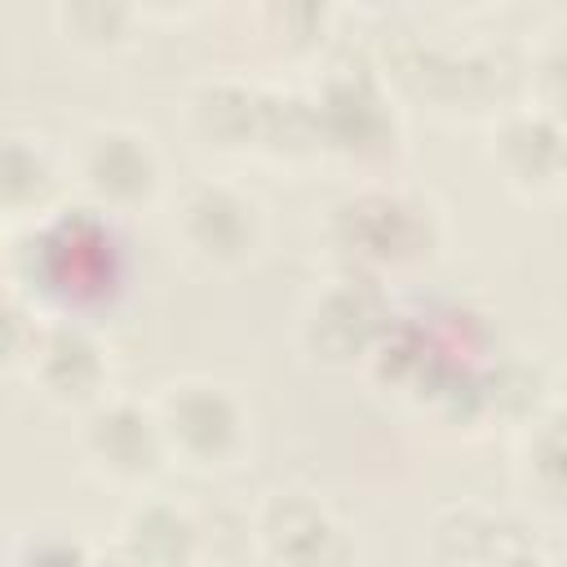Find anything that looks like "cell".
I'll list each match as a JSON object with an SVG mask.
<instances>
[{
    "instance_id": "22",
    "label": "cell",
    "mask_w": 567,
    "mask_h": 567,
    "mask_svg": "<svg viewBox=\"0 0 567 567\" xmlns=\"http://www.w3.org/2000/svg\"><path fill=\"white\" fill-rule=\"evenodd\" d=\"M89 567H146V563H137V558H133L128 549H120V545H115L111 554H102V558H93Z\"/></svg>"
},
{
    "instance_id": "2",
    "label": "cell",
    "mask_w": 567,
    "mask_h": 567,
    "mask_svg": "<svg viewBox=\"0 0 567 567\" xmlns=\"http://www.w3.org/2000/svg\"><path fill=\"white\" fill-rule=\"evenodd\" d=\"M13 261L27 279V288L89 297L111 284L115 244H111L106 221L93 217V208H71L66 217H58L49 226L27 230L13 248Z\"/></svg>"
},
{
    "instance_id": "18",
    "label": "cell",
    "mask_w": 567,
    "mask_h": 567,
    "mask_svg": "<svg viewBox=\"0 0 567 567\" xmlns=\"http://www.w3.org/2000/svg\"><path fill=\"white\" fill-rule=\"evenodd\" d=\"M527 470H532V483L554 501L558 496V483H563V434H558V416L554 412L545 421L536 416V425H532Z\"/></svg>"
},
{
    "instance_id": "17",
    "label": "cell",
    "mask_w": 567,
    "mask_h": 567,
    "mask_svg": "<svg viewBox=\"0 0 567 567\" xmlns=\"http://www.w3.org/2000/svg\"><path fill=\"white\" fill-rule=\"evenodd\" d=\"M62 22L84 44H115L133 22V9L111 0H80V4H62Z\"/></svg>"
},
{
    "instance_id": "11",
    "label": "cell",
    "mask_w": 567,
    "mask_h": 567,
    "mask_svg": "<svg viewBox=\"0 0 567 567\" xmlns=\"http://www.w3.org/2000/svg\"><path fill=\"white\" fill-rule=\"evenodd\" d=\"M394 75L408 89L430 93L434 102H483L501 89L505 66L492 53H443L421 40H408L394 53Z\"/></svg>"
},
{
    "instance_id": "14",
    "label": "cell",
    "mask_w": 567,
    "mask_h": 567,
    "mask_svg": "<svg viewBox=\"0 0 567 567\" xmlns=\"http://www.w3.org/2000/svg\"><path fill=\"white\" fill-rule=\"evenodd\" d=\"M120 532V549L146 567H190L199 558V523L173 501H137Z\"/></svg>"
},
{
    "instance_id": "6",
    "label": "cell",
    "mask_w": 567,
    "mask_h": 567,
    "mask_svg": "<svg viewBox=\"0 0 567 567\" xmlns=\"http://www.w3.org/2000/svg\"><path fill=\"white\" fill-rule=\"evenodd\" d=\"M257 545L275 567H346L350 540L310 492H275L257 514Z\"/></svg>"
},
{
    "instance_id": "9",
    "label": "cell",
    "mask_w": 567,
    "mask_h": 567,
    "mask_svg": "<svg viewBox=\"0 0 567 567\" xmlns=\"http://www.w3.org/2000/svg\"><path fill=\"white\" fill-rule=\"evenodd\" d=\"M80 182L111 208H133L159 186V155L146 133L106 124L93 128L80 146Z\"/></svg>"
},
{
    "instance_id": "20",
    "label": "cell",
    "mask_w": 567,
    "mask_h": 567,
    "mask_svg": "<svg viewBox=\"0 0 567 567\" xmlns=\"http://www.w3.org/2000/svg\"><path fill=\"white\" fill-rule=\"evenodd\" d=\"M266 18H270L279 31H288V35H284L288 44H310V40L323 35L328 9H323V4H310V0H297V4H270Z\"/></svg>"
},
{
    "instance_id": "3",
    "label": "cell",
    "mask_w": 567,
    "mask_h": 567,
    "mask_svg": "<svg viewBox=\"0 0 567 567\" xmlns=\"http://www.w3.org/2000/svg\"><path fill=\"white\" fill-rule=\"evenodd\" d=\"M315 102V124H319V146L346 151V155H381L394 146V115L381 89V75L368 58H337L323 80Z\"/></svg>"
},
{
    "instance_id": "1",
    "label": "cell",
    "mask_w": 567,
    "mask_h": 567,
    "mask_svg": "<svg viewBox=\"0 0 567 567\" xmlns=\"http://www.w3.org/2000/svg\"><path fill=\"white\" fill-rule=\"evenodd\" d=\"M328 239L341 252L346 270L377 275L385 266L416 261L434 248V208L403 190H354L332 204Z\"/></svg>"
},
{
    "instance_id": "19",
    "label": "cell",
    "mask_w": 567,
    "mask_h": 567,
    "mask_svg": "<svg viewBox=\"0 0 567 567\" xmlns=\"http://www.w3.org/2000/svg\"><path fill=\"white\" fill-rule=\"evenodd\" d=\"M35 332H40V328H35L31 310L22 306V297L9 292V288H0V368H9V363H18L22 354H31Z\"/></svg>"
},
{
    "instance_id": "8",
    "label": "cell",
    "mask_w": 567,
    "mask_h": 567,
    "mask_svg": "<svg viewBox=\"0 0 567 567\" xmlns=\"http://www.w3.org/2000/svg\"><path fill=\"white\" fill-rule=\"evenodd\" d=\"M84 456L115 483H142L159 470L164 439L155 408H142L133 399H97L84 421Z\"/></svg>"
},
{
    "instance_id": "23",
    "label": "cell",
    "mask_w": 567,
    "mask_h": 567,
    "mask_svg": "<svg viewBox=\"0 0 567 567\" xmlns=\"http://www.w3.org/2000/svg\"><path fill=\"white\" fill-rule=\"evenodd\" d=\"M0 261H4V239H0Z\"/></svg>"
},
{
    "instance_id": "15",
    "label": "cell",
    "mask_w": 567,
    "mask_h": 567,
    "mask_svg": "<svg viewBox=\"0 0 567 567\" xmlns=\"http://www.w3.org/2000/svg\"><path fill=\"white\" fill-rule=\"evenodd\" d=\"M527 540L514 536V527L496 514H483L474 505L447 509L434 523V554L452 567H501L509 554H518Z\"/></svg>"
},
{
    "instance_id": "21",
    "label": "cell",
    "mask_w": 567,
    "mask_h": 567,
    "mask_svg": "<svg viewBox=\"0 0 567 567\" xmlns=\"http://www.w3.org/2000/svg\"><path fill=\"white\" fill-rule=\"evenodd\" d=\"M31 567H89V563H84L80 549H71V545H44V549L31 558Z\"/></svg>"
},
{
    "instance_id": "10",
    "label": "cell",
    "mask_w": 567,
    "mask_h": 567,
    "mask_svg": "<svg viewBox=\"0 0 567 567\" xmlns=\"http://www.w3.org/2000/svg\"><path fill=\"white\" fill-rule=\"evenodd\" d=\"M31 368L49 399L58 403H97L106 385V354L84 323L58 319L35 332Z\"/></svg>"
},
{
    "instance_id": "16",
    "label": "cell",
    "mask_w": 567,
    "mask_h": 567,
    "mask_svg": "<svg viewBox=\"0 0 567 567\" xmlns=\"http://www.w3.org/2000/svg\"><path fill=\"white\" fill-rule=\"evenodd\" d=\"M58 190L53 159L35 137L0 133V208L4 213H40Z\"/></svg>"
},
{
    "instance_id": "7",
    "label": "cell",
    "mask_w": 567,
    "mask_h": 567,
    "mask_svg": "<svg viewBox=\"0 0 567 567\" xmlns=\"http://www.w3.org/2000/svg\"><path fill=\"white\" fill-rule=\"evenodd\" d=\"M182 244L208 266H239L261 235L257 204L226 182H195L177 213Z\"/></svg>"
},
{
    "instance_id": "13",
    "label": "cell",
    "mask_w": 567,
    "mask_h": 567,
    "mask_svg": "<svg viewBox=\"0 0 567 567\" xmlns=\"http://www.w3.org/2000/svg\"><path fill=\"white\" fill-rule=\"evenodd\" d=\"M261 111H266V89H252L244 80H204L190 93L195 133L221 151L261 146Z\"/></svg>"
},
{
    "instance_id": "5",
    "label": "cell",
    "mask_w": 567,
    "mask_h": 567,
    "mask_svg": "<svg viewBox=\"0 0 567 567\" xmlns=\"http://www.w3.org/2000/svg\"><path fill=\"white\" fill-rule=\"evenodd\" d=\"M390 323L394 315L381 279L363 270H346L315 297L306 315V346L328 363H354L381 346Z\"/></svg>"
},
{
    "instance_id": "12",
    "label": "cell",
    "mask_w": 567,
    "mask_h": 567,
    "mask_svg": "<svg viewBox=\"0 0 567 567\" xmlns=\"http://www.w3.org/2000/svg\"><path fill=\"white\" fill-rule=\"evenodd\" d=\"M496 164L505 168V177L523 190H549L563 177V128L554 111H514L501 120L496 128V146H492Z\"/></svg>"
},
{
    "instance_id": "4",
    "label": "cell",
    "mask_w": 567,
    "mask_h": 567,
    "mask_svg": "<svg viewBox=\"0 0 567 567\" xmlns=\"http://www.w3.org/2000/svg\"><path fill=\"white\" fill-rule=\"evenodd\" d=\"M159 439L168 456L186 465H221L244 447V408L226 385L213 381H177L164 390L159 408Z\"/></svg>"
}]
</instances>
